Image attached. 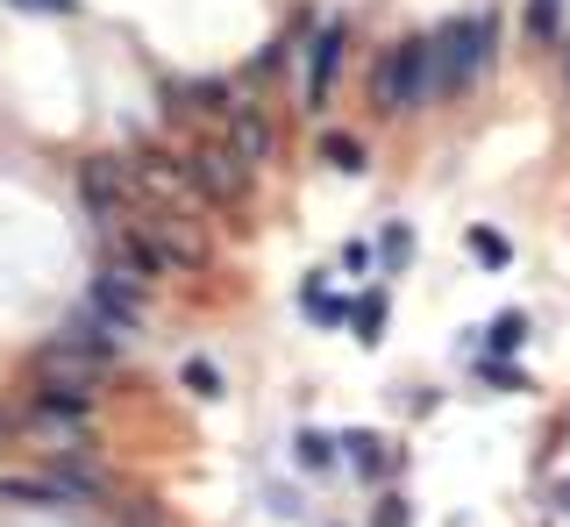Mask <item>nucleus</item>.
Instances as JSON below:
<instances>
[{
	"mask_svg": "<svg viewBox=\"0 0 570 527\" xmlns=\"http://www.w3.org/2000/svg\"><path fill=\"white\" fill-rule=\"evenodd\" d=\"M86 414H94V392H86V385L43 378V392H36V420H86Z\"/></svg>",
	"mask_w": 570,
	"mask_h": 527,
	"instance_id": "6e6552de",
	"label": "nucleus"
},
{
	"mask_svg": "<svg viewBox=\"0 0 570 527\" xmlns=\"http://www.w3.org/2000/svg\"><path fill=\"white\" fill-rule=\"evenodd\" d=\"M563 499H570V485H563Z\"/></svg>",
	"mask_w": 570,
	"mask_h": 527,
	"instance_id": "a878e982",
	"label": "nucleus"
},
{
	"mask_svg": "<svg viewBox=\"0 0 570 527\" xmlns=\"http://www.w3.org/2000/svg\"><path fill=\"white\" fill-rule=\"evenodd\" d=\"M136 171H142V186H178L186 179V165H171L165 150H136Z\"/></svg>",
	"mask_w": 570,
	"mask_h": 527,
	"instance_id": "f3484780",
	"label": "nucleus"
},
{
	"mask_svg": "<svg viewBox=\"0 0 570 527\" xmlns=\"http://www.w3.org/2000/svg\"><path fill=\"white\" fill-rule=\"evenodd\" d=\"M379 257H385V271H406V264H414V228L392 221L385 236H379Z\"/></svg>",
	"mask_w": 570,
	"mask_h": 527,
	"instance_id": "4468645a",
	"label": "nucleus"
},
{
	"mask_svg": "<svg viewBox=\"0 0 570 527\" xmlns=\"http://www.w3.org/2000/svg\"><path fill=\"white\" fill-rule=\"evenodd\" d=\"M428 86H435V37H406V43H392L379 58V72H371V108L414 115Z\"/></svg>",
	"mask_w": 570,
	"mask_h": 527,
	"instance_id": "f257e3e1",
	"label": "nucleus"
},
{
	"mask_svg": "<svg viewBox=\"0 0 570 527\" xmlns=\"http://www.w3.org/2000/svg\"><path fill=\"white\" fill-rule=\"evenodd\" d=\"M79 200L100 228H121V207H129V171L115 157H86L79 165Z\"/></svg>",
	"mask_w": 570,
	"mask_h": 527,
	"instance_id": "20e7f679",
	"label": "nucleus"
},
{
	"mask_svg": "<svg viewBox=\"0 0 570 527\" xmlns=\"http://www.w3.org/2000/svg\"><path fill=\"white\" fill-rule=\"evenodd\" d=\"M485 64H492V22H485V14H456V22L435 29V86H442V93L471 86Z\"/></svg>",
	"mask_w": 570,
	"mask_h": 527,
	"instance_id": "f03ea898",
	"label": "nucleus"
},
{
	"mask_svg": "<svg viewBox=\"0 0 570 527\" xmlns=\"http://www.w3.org/2000/svg\"><path fill=\"white\" fill-rule=\"evenodd\" d=\"M321 165H335V171H364V143H356V136H321Z\"/></svg>",
	"mask_w": 570,
	"mask_h": 527,
	"instance_id": "dca6fc26",
	"label": "nucleus"
},
{
	"mask_svg": "<svg viewBox=\"0 0 570 527\" xmlns=\"http://www.w3.org/2000/svg\"><path fill=\"white\" fill-rule=\"evenodd\" d=\"M186 186H200L207 200H243V186H249L243 150L236 143H200L186 157Z\"/></svg>",
	"mask_w": 570,
	"mask_h": 527,
	"instance_id": "7ed1b4c3",
	"label": "nucleus"
},
{
	"mask_svg": "<svg viewBox=\"0 0 570 527\" xmlns=\"http://www.w3.org/2000/svg\"><path fill=\"white\" fill-rule=\"evenodd\" d=\"M186 100H193V115H236V108H228V86H222V79H193Z\"/></svg>",
	"mask_w": 570,
	"mask_h": 527,
	"instance_id": "a211bd4d",
	"label": "nucleus"
},
{
	"mask_svg": "<svg viewBox=\"0 0 570 527\" xmlns=\"http://www.w3.org/2000/svg\"><path fill=\"white\" fill-rule=\"evenodd\" d=\"M115 250H121V271H136V278H165V257H157V242L142 236V228H115Z\"/></svg>",
	"mask_w": 570,
	"mask_h": 527,
	"instance_id": "9d476101",
	"label": "nucleus"
},
{
	"mask_svg": "<svg viewBox=\"0 0 570 527\" xmlns=\"http://www.w3.org/2000/svg\"><path fill=\"white\" fill-rule=\"evenodd\" d=\"M299 307H307V321H321V328H335V321H356V307H350V300H335L328 286H307V292H299Z\"/></svg>",
	"mask_w": 570,
	"mask_h": 527,
	"instance_id": "9b49d317",
	"label": "nucleus"
},
{
	"mask_svg": "<svg viewBox=\"0 0 570 527\" xmlns=\"http://www.w3.org/2000/svg\"><path fill=\"white\" fill-rule=\"evenodd\" d=\"M0 435H8V420H0Z\"/></svg>",
	"mask_w": 570,
	"mask_h": 527,
	"instance_id": "393cba45",
	"label": "nucleus"
},
{
	"mask_svg": "<svg viewBox=\"0 0 570 527\" xmlns=\"http://www.w3.org/2000/svg\"><path fill=\"white\" fill-rule=\"evenodd\" d=\"M485 342L499 349V357H513V349L528 342V314H521V307H507V314H499V321L485 328Z\"/></svg>",
	"mask_w": 570,
	"mask_h": 527,
	"instance_id": "f8f14e48",
	"label": "nucleus"
},
{
	"mask_svg": "<svg viewBox=\"0 0 570 527\" xmlns=\"http://www.w3.org/2000/svg\"><path fill=\"white\" fill-rule=\"evenodd\" d=\"M299 470H328L335 464V443H328V435H321V428H299Z\"/></svg>",
	"mask_w": 570,
	"mask_h": 527,
	"instance_id": "6ab92c4d",
	"label": "nucleus"
},
{
	"mask_svg": "<svg viewBox=\"0 0 570 527\" xmlns=\"http://www.w3.org/2000/svg\"><path fill=\"white\" fill-rule=\"evenodd\" d=\"M142 236H150V242H157V257H165V264H178V271H200V264H207V242H200V228H186L178 215H157L150 228H142Z\"/></svg>",
	"mask_w": 570,
	"mask_h": 527,
	"instance_id": "0eeeda50",
	"label": "nucleus"
},
{
	"mask_svg": "<svg viewBox=\"0 0 570 527\" xmlns=\"http://www.w3.org/2000/svg\"><path fill=\"white\" fill-rule=\"evenodd\" d=\"M557 14H563V0H528V43H557Z\"/></svg>",
	"mask_w": 570,
	"mask_h": 527,
	"instance_id": "2eb2a0df",
	"label": "nucleus"
},
{
	"mask_svg": "<svg viewBox=\"0 0 570 527\" xmlns=\"http://www.w3.org/2000/svg\"><path fill=\"white\" fill-rule=\"evenodd\" d=\"M343 50H350L343 22H328V29L307 37V108H328V86H335V72H343Z\"/></svg>",
	"mask_w": 570,
	"mask_h": 527,
	"instance_id": "423d86ee",
	"label": "nucleus"
},
{
	"mask_svg": "<svg viewBox=\"0 0 570 527\" xmlns=\"http://www.w3.org/2000/svg\"><path fill=\"white\" fill-rule=\"evenodd\" d=\"M86 307L107 314L121 336H136V328H142V278H136V271H100V278H94V300H86Z\"/></svg>",
	"mask_w": 570,
	"mask_h": 527,
	"instance_id": "39448f33",
	"label": "nucleus"
},
{
	"mask_svg": "<svg viewBox=\"0 0 570 527\" xmlns=\"http://www.w3.org/2000/svg\"><path fill=\"white\" fill-rule=\"evenodd\" d=\"M356 342H379V328H385V300H379V292H364V300H356Z\"/></svg>",
	"mask_w": 570,
	"mask_h": 527,
	"instance_id": "412c9836",
	"label": "nucleus"
},
{
	"mask_svg": "<svg viewBox=\"0 0 570 527\" xmlns=\"http://www.w3.org/2000/svg\"><path fill=\"white\" fill-rule=\"evenodd\" d=\"M563 64H570V43H563Z\"/></svg>",
	"mask_w": 570,
	"mask_h": 527,
	"instance_id": "b1692460",
	"label": "nucleus"
},
{
	"mask_svg": "<svg viewBox=\"0 0 570 527\" xmlns=\"http://www.w3.org/2000/svg\"><path fill=\"white\" fill-rule=\"evenodd\" d=\"M471 257L485 264V271H499V264H507L513 250H507V236H492V228H471Z\"/></svg>",
	"mask_w": 570,
	"mask_h": 527,
	"instance_id": "4be33fe9",
	"label": "nucleus"
},
{
	"mask_svg": "<svg viewBox=\"0 0 570 527\" xmlns=\"http://www.w3.org/2000/svg\"><path fill=\"white\" fill-rule=\"evenodd\" d=\"M343 449H350V464L364 470V478H379V470H385V449H379V435H371V428H350Z\"/></svg>",
	"mask_w": 570,
	"mask_h": 527,
	"instance_id": "ddd939ff",
	"label": "nucleus"
},
{
	"mask_svg": "<svg viewBox=\"0 0 570 527\" xmlns=\"http://www.w3.org/2000/svg\"><path fill=\"white\" fill-rule=\"evenodd\" d=\"M178 378H186L193 399H222V371H214L207 357H186V371H178Z\"/></svg>",
	"mask_w": 570,
	"mask_h": 527,
	"instance_id": "aec40b11",
	"label": "nucleus"
},
{
	"mask_svg": "<svg viewBox=\"0 0 570 527\" xmlns=\"http://www.w3.org/2000/svg\"><path fill=\"white\" fill-rule=\"evenodd\" d=\"M14 8H36V14H79V0H14Z\"/></svg>",
	"mask_w": 570,
	"mask_h": 527,
	"instance_id": "5701e85b",
	"label": "nucleus"
},
{
	"mask_svg": "<svg viewBox=\"0 0 570 527\" xmlns=\"http://www.w3.org/2000/svg\"><path fill=\"white\" fill-rule=\"evenodd\" d=\"M228 143L243 150V165H264V157H272V121H264L257 108H236L228 115Z\"/></svg>",
	"mask_w": 570,
	"mask_h": 527,
	"instance_id": "1a4fd4ad",
	"label": "nucleus"
}]
</instances>
